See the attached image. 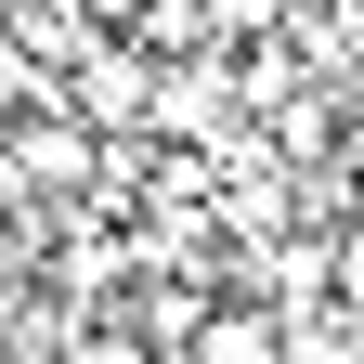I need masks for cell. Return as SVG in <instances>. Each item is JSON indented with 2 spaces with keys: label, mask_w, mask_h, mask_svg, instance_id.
<instances>
[{
  "label": "cell",
  "mask_w": 364,
  "mask_h": 364,
  "mask_svg": "<svg viewBox=\"0 0 364 364\" xmlns=\"http://www.w3.org/2000/svg\"><path fill=\"white\" fill-rule=\"evenodd\" d=\"M156 91L169 78H144V53H130V39H91V53H78V117H156Z\"/></svg>",
  "instance_id": "6da1fadb"
},
{
  "label": "cell",
  "mask_w": 364,
  "mask_h": 364,
  "mask_svg": "<svg viewBox=\"0 0 364 364\" xmlns=\"http://www.w3.org/2000/svg\"><path fill=\"white\" fill-rule=\"evenodd\" d=\"M182 364H287V312H273V299H221Z\"/></svg>",
  "instance_id": "7a4b0ae2"
}]
</instances>
